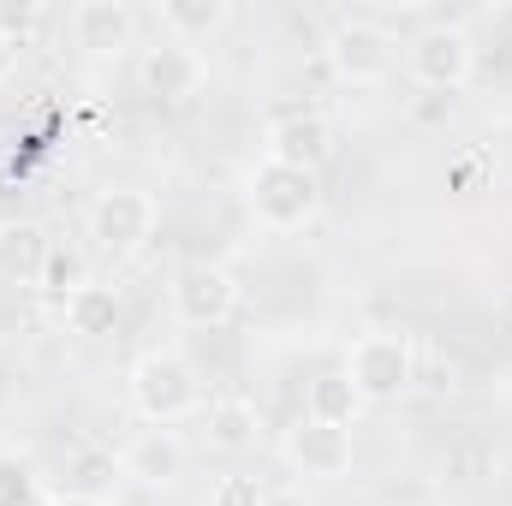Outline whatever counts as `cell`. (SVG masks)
Returning <instances> with one entry per match:
<instances>
[{"mask_svg":"<svg viewBox=\"0 0 512 506\" xmlns=\"http://www.w3.org/2000/svg\"><path fill=\"white\" fill-rule=\"evenodd\" d=\"M0 506H54V489L24 459H0Z\"/></svg>","mask_w":512,"mask_h":506,"instance_id":"19","label":"cell"},{"mask_svg":"<svg viewBox=\"0 0 512 506\" xmlns=\"http://www.w3.org/2000/svg\"><path fill=\"white\" fill-rule=\"evenodd\" d=\"M155 221H161V209H155L149 191H137V185H108V191L90 203V215H84L90 256H102V262L120 268V262H131V256L155 239Z\"/></svg>","mask_w":512,"mask_h":506,"instance_id":"2","label":"cell"},{"mask_svg":"<svg viewBox=\"0 0 512 506\" xmlns=\"http://www.w3.org/2000/svg\"><path fill=\"white\" fill-rule=\"evenodd\" d=\"M120 465H126V477H137V483H149V489H167V483H179V477H185V465H191V447L179 441V429H161V423H149V429H137V435L126 441Z\"/></svg>","mask_w":512,"mask_h":506,"instance_id":"10","label":"cell"},{"mask_svg":"<svg viewBox=\"0 0 512 506\" xmlns=\"http://www.w3.org/2000/svg\"><path fill=\"white\" fill-rule=\"evenodd\" d=\"M245 203L268 233H298L322 215V179L304 173V167H286V161H256L251 179H245Z\"/></svg>","mask_w":512,"mask_h":506,"instance_id":"3","label":"cell"},{"mask_svg":"<svg viewBox=\"0 0 512 506\" xmlns=\"http://www.w3.org/2000/svg\"><path fill=\"white\" fill-rule=\"evenodd\" d=\"M48 256V233L36 221H6L0 227V274H24L36 286V268Z\"/></svg>","mask_w":512,"mask_h":506,"instance_id":"18","label":"cell"},{"mask_svg":"<svg viewBox=\"0 0 512 506\" xmlns=\"http://www.w3.org/2000/svg\"><path fill=\"white\" fill-rule=\"evenodd\" d=\"M411 120H417V126H447V120H453V96L423 90V96L411 102Z\"/></svg>","mask_w":512,"mask_h":506,"instance_id":"21","label":"cell"},{"mask_svg":"<svg viewBox=\"0 0 512 506\" xmlns=\"http://www.w3.org/2000/svg\"><path fill=\"white\" fill-rule=\"evenodd\" d=\"M131 405H137V417L143 423H161V429H173V423H185V417H203V376H197V364L185 358V352H143L137 364H131Z\"/></svg>","mask_w":512,"mask_h":506,"instance_id":"1","label":"cell"},{"mask_svg":"<svg viewBox=\"0 0 512 506\" xmlns=\"http://www.w3.org/2000/svg\"><path fill=\"white\" fill-rule=\"evenodd\" d=\"M346 381L358 387L364 405H387L399 393H411L417 381V346L405 334H358L346 352Z\"/></svg>","mask_w":512,"mask_h":506,"instance_id":"4","label":"cell"},{"mask_svg":"<svg viewBox=\"0 0 512 506\" xmlns=\"http://www.w3.org/2000/svg\"><path fill=\"white\" fill-rule=\"evenodd\" d=\"M137 78H143V90H149L155 102H191V96L209 84V60H203L191 42L161 36V42H149V48H143Z\"/></svg>","mask_w":512,"mask_h":506,"instance_id":"8","label":"cell"},{"mask_svg":"<svg viewBox=\"0 0 512 506\" xmlns=\"http://www.w3.org/2000/svg\"><path fill=\"white\" fill-rule=\"evenodd\" d=\"M262 506H310L298 489H262Z\"/></svg>","mask_w":512,"mask_h":506,"instance_id":"24","label":"cell"},{"mask_svg":"<svg viewBox=\"0 0 512 506\" xmlns=\"http://www.w3.org/2000/svg\"><path fill=\"white\" fill-rule=\"evenodd\" d=\"M429 506H435V501H429Z\"/></svg>","mask_w":512,"mask_h":506,"instance_id":"26","label":"cell"},{"mask_svg":"<svg viewBox=\"0 0 512 506\" xmlns=\"http://www.w3.org/2000/svg\"><path fill=\"white\" fill-rule=\"evenodd\" d=\"M60 316H66V328H72V334H84V340L114 334V322H120V292H114V286H102V280H90V286L60 310Z\"/></svg>","mask_w":512,"mask_h":506,"instance_id":"17","label":"cell"},{"mask_svg":"<svg viewBox=\"0 0 512 506\" xmlns=\"http://www.w3.org/2000/svg\"><path fill=\"white\" fill-rule=\"evenodd\" d=\"M203 435H209L215 453H245V447H256V435H262L256 399L251 393H215L203 405Z\"/></svg>","mask_w":512,"mask_h":506,"instance_id":"14","label":"cell"},{"mask_svg":"<svg viewBox=\"0 0 512 506\" xmlns=\"http://www.w3.org/2000/svg\"><path fill=\"white\" fill-rule=\"evenodd\" d=\"M90 280H96V274H90V245H78V239H48V256H42V268H36L42 304L66 310Z\"/></svg>","mask_w":512,"mask_h":506,"instance_id":"13","label":"cell"},{"mask_svg":"<svg viewBox=\"0 0 512 506\" xmlns=\"http://www.w3.org/2000/svg\"><path fill=\"white\" fill-rule=\"evenodd\" d=\"M131 36H137V12L126 0H78L72 6V42L96 60H114L126 54Z\"/></svg>","mask_w":512,"mask_h":506,"instance_id":"11","label":"cell"},{"mask_svg":"<svg viewBox=\"0 0 512 506\" xmlns=\"http://www.w3.org/2000/svg\"><path fill=\"white\" fill-rule=\"evenodd\" d=\"M18 54H24V42H12V36L0 30V84H6L12 72H18Z\"/></svg>","mask_w":512,"mask_h":506,"instance_id":"23","label":"cell"},{"mask_svg":"<svg viewBox=\"0 0 512 506\" xmlns=\"http://www.w3.org/2000/svg\"><path fill=\"white\" fill-rule=\"evenodd\" d=\"M54 506H108L102 495H84V489H66V495H54Z\"/></svg>","mask_w":512,"mask_h":506,"instance_id":"25","label":"cell"},{"mask_svg":"<svg viewBox=\"0 0 512 506\" xmlns=\"http://www.w3.org/2000/svg\"><path fill=\"white\" fill-rule=\"evenodd\" d=\"M358 411H364V399H358V387L346 381V370L316 376L310 381V393H304V417H316V423H340V429H352Z\"/></svg>","mask_w":512,"mask_h":506,"instance_id":"16","label":"cell"},{"mask_svg":"<svg viewBox=\"0 0 512 506\" xmlns=\"http://www.w3.org/2000/svg\"><path fill=\"white\" fill-rule=\"evenodd\" d=\"M334 155V126L322 114H286L268 126V161H286V167H304V173H322Z\"/></svg>","mask_w":512,"mask_h":506,"instance_id":"12","label":"cell"},{"mask_svg":"<svg viewBox=\"0 0 512 506\" xmlns=\"http://www.w3.org/2000/svg\"><path fill=\"white\" fill-rule=\"evenodd\" d=\"M405 66L417 78V90H435V96H459L477 72V42L471 30L459 24H429L405 42Z\"/></svg>","mask_w":512,"mask_h":506,"instance_id":"5","label":"cell"},{"mask_svg":"<svg viewBox=\"0 0 512 506\" xmlns=\"http://www.w3.org/2000/svg\"><path fill=\"white\" fill-rule=\"evenodd\" d=\"M280 453H286V465L304 471V477H346V471H352V429L298 417V423L286 429Z\"/></svg>","mask_w":512,"mask_h":506,"instance_id":"9","label":"cell"},{"mask_svg":"<svg viewBox=\"0 0 512 506\" xmlns=\"http://www.w3.org/2000/svg\"><path fill=\"white\" fill-rule=\"evenodd\" d=\"M0 30H6L12 42H24V36L36 30V0H24V6H0Z\"/></svg>","mask_w":512,"mask_h":506,"instance_id":"22","label":"cell"},{"mask_svg":"<svg viewBox=\"0 0 512 506\" xmlns=\"http://www.w3.org/2000/svg\"><path fill=\"white\" fill-rule=\"evenodd\" d=\"M209 506H262V489H256V477H221Z\"/></svg>","mask_w":512,"mask_h":506,"instance_id":"20","label":"cell"},{"mask_svg":"<svg viewBox=\"0 0 512 506\" xmlns=\"http://www.w3.org/2000/svg\"><path fill=\"white\" fill-rule=\"evenodd\" d=\"M173 316L185 328H227L239 316V280L221 262H191L173 280Z\"/></svg>","mask_w":512,"mask_h":506,"instance_id":"7","label":"cell"},{"mask_svg":"<svg viewBox=\"0 0 512 506\" xmlns=\"http://www.w3.org/2000/svg\"><path fill=\"white\" fill-rule=\"evenodd\" d=\"M393 48H399V36L387 24H376V18H340L328 30V66L346 84H358V90L382 84L387 72H393Z\"/></svg>","mask_w":512,"mask_h":506,"instance_id":"6","label":"cell"},{"mask_svg":"<svg viewBox=\"0 0 512 506\" xmlns=\"http://www.w3.org/2000/svg\"><path fill=\"white\" fill-rule=\"evenodd\" d=\"M227 18H233L227 0H161V30L179 36V42H191V48H197L203 36L227 30Z\"/></svg>","mask_w":512,"mask_h":506,"instance_id":"15","label":"cell"}]
</instances>
